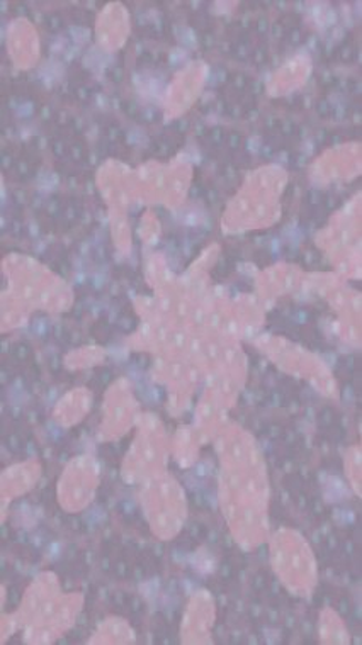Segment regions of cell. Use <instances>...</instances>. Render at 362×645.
Instances as JSON below:
<instances>
[{"label":"cell","mask_w":362,"mask_h":645,"mask_svg":"<svg viewBox=\"0 0 362 645\" xmlns=\"http://www.w3.org/2000/svg\"><path fill=\"white\" fill-rule=\"evenodd\" d=\"M220 457V508L235 542L247 551L269 540L268 467L252 435L225 425L213 438Z\"/></svg>","instance_id":"obj_1"},{"label":"cell","mask_w":362,"mask_h":645,"mask_svg":"<svg viewBox=\"0 0 362 645\" xmlns=\"http://www.w3.org/2000/svg\"><path fill=\"white\" fill-rule=\"evenodd\" d=\"M82 605V593H63L55 573H41L27 587L12 616L27 644H53L74 627Z\"/></svg>","instance_id":"obj_2"},{"label":"cell","mask_w":362,"mask_h":645,"mask_svg":"<svg viewBox=\"0 0 362 645\" xmlns=\"http://www.w3.org/2000/svg\"><path fill=\"white\" fill-rule=\"evenodd\" d=\"M269 558L282 586L300 599H310L319 584V564L310 543L297 530L281 529L269 537Z\"/></svg>","instance_id":"obj_3"},{"label":"cell","mask_w":362,"mask_h":645,"mask_svg":"<svg viewBox=\"0 0 362 645\" xmlns=\"http://www.w3.org/2000/svg\"><path fill=\"white\" fill-rule=\"evenodd\" d=\"M138 501L152 533L162 542L176 539L186 526V492L168 472L138 485Z\"/></svg>","instance_id":"obj_4"},{"label":"cell","mask_w":362,"mask_h":645,"mask_svg":"<svg viewBox=\"0 0 362 645\" xmlns=\"http://www.w3.org/2000/svg\"><path fill=\"white\" fill-rule=\"evenodd\" d=\"M136 431L121 464V476L130 485H142L147 479L167 472L168 438L164 424L155 415H139Z\"/></svg>","instance_id":"obj_5"},{"label":"cell","mask_w":362,"mask_h":645,"mask_svg":"<svg viewBox=\"0 0 362 645\" xmlns=\"http://www.w3.org/2000/svg\"><path fill=\"white\" fill-rule=\"evenodd\" d=\"M100 464L92 456L70 460L56 482V501L65 513H81L94 501L100 488Z\"/></svg>","instance_id":"obj_6"},{"label":"cell","mask_w":362,"mask_h":645,"mask_svg":"<svg viewBox=\"0 0 362 645\" xmlns=\"http://www.w3.org/2000/svg\"><path fill=\"white\" fill-rule=\"evenodd\" d=\"M216 622V605L209 591H196L186 605L180 622L183 644H213V627Z\"/></svg>","instance_id":"obj_7"},{"label":"cell","mask_w":362,"mask_h":645,"mask_svg":"<svg viewBox=\"0 0 362 645\" xmlns=\"http://www.w3.org/2000/svg\"><path fill=\"white\" fill-rule=\"evenodd\" d=\"M107 394L100 424L101 441H117L125 437L138 422V405L132 394Z\"/></svg>","instance_id":"obj_8"},{"label":"cell","mask_w":362,"mask_h":645,"mask_svg":"<svg viewBox=\"0 0 362 645\" xmlns=\"http://www.w3.org/2000/svg\"><path fill=\"white\" fill-rule=\"evenodd\" d=\"M40 476L41 464L37 459L24 460V462L14 464V466L2 470V479H0L2 510H6V507L12 501L30 492Z\"/></svg>","instance_id":"obj_9"},{"label":"cell","mask_w":362,"mask_h":645,"mask_svg":"<svg viewBox=\"0 0 362 645\" xmlns=\"http://www.w3.org/2000/svg\"><path fill=\"white\" fill-rule=\"evenodd\" d=\"M92 406L91 393L85 389L75 391L66 394L62 402L53 409V419L62 428H72L84 422L85 415H89Z\"/></svg>","instance_id":"obj_10"},{"label":"cell","mask_w":362,"mask_h":645,"mask_svg":"<svg viewBox=\"0 0 362 645\" xmlns=\"http://www.w3.org/2000/svg\"><path fill=\"white\" fill-rule=\"evenodd\" d=\"M136 634L132 625L120 616H107L103 624H100L87 644H135Z\"/></svg>","instance_id":"obj_11"},{"label":"cell","mask_w":362,"mask_h":645,"mask_svg":"<svg viewBox=\"0 0 362 645\" xmlns=\"http://www.w3.org/2000/svg\"><path fill=\"white\" fill-rule=\"evenodd\" d=\"M205 440L196 427H184L177 430L173 441L174 459L179 466L189 467L198 460L199 449Z\"/></svg>","instance_id":"obj_12"},{"label":"cell","mask_w":362,"mask_h":645,"mask_svg":"<svg viewBox=\"0 0 362 645\" xmlns=\"http://www.w3.org/2000/svg\"><path fill=\"white\" fill-rule=\"evenodd\" d=\"M320 644L345 645L351 644V634L348 625L339 613L332 608H323L320 612L319 622Z\"/></svg>","instance_id":"obj_13"},{"label":"cell","mask_w":362,"mask_h":645,"mask_svg":"<svg viewBox=\"0 0 362 645\" xmlns=\"http://www.w3.org/2000/svg\"><path fill=\"white\" fill-rule=\"evenodd\" d=\"M344 469L349 485L354 489L355 495L361 498V445H352V447H349L344 457Z\"/></svg>","instance_id":"obj_14"}]
</instances>
